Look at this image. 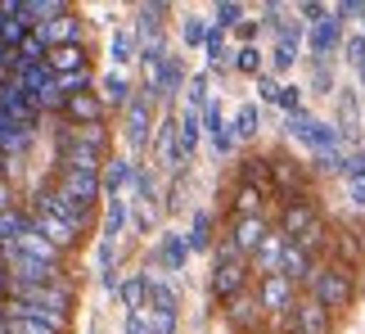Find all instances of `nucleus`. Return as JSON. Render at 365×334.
Returning a JSON list of instances; mask_svg holds the SVG:
<instances>
[{"label":"nucleus","mask_w":365,"mask_h":334,"mask_svg":"<svg viewBox=\"0 0 365 334\" xmlns=\"http://www.w3.org/2000/svg\"><path fill=\"white\" fill-rule=\"evenodd\" d=\"M32 213H54L59 221H68L73 231H86L91 208H86V203H77L73 194H63L59 186H41V190L32 194Z\"/></svg>","instance_id":"nucleus-1"},{"label":"nucleus","mask_w":365,"mask_h":334,"mask_svg":"<svg viewBox=\"0 0 365 334\" xmlns=\"http://www.w3.org/2000/svg\"><path fill=\"white\" fill-rule=\"evenodd\" d=\"M312 289H316V303L325 312H339V308L352 303V271L347 267H325V271L312 275Z\"/></svg>","instance_id":"nucleus-2"},{"label":"nucleus","mask_w":365,"mask_h":334,"mask_svg":"<svg viewBox=\"0 0 365 334\" xmlns=\"http://www.w3.org/2000/svg\"><path fill=\"white\" fill-rule=\"evenodd\" d=\"M14 298H19V303H41V308H50V312H59V316L73 312V289H68L63 280H50V285H19V289H14Z\"/></svg>","instance_id":"nucleus-3"},{"label":"nucleus","mask_w":365,"mask_h":334,"mask_svg":"<svg viewBox=\"0 0 365 334\" xmlns=\"http://www.w3.org/2000/svg\"><path fill=\"white\" fill-rule=\"evenodd\" d=\"M289 131L298 136L302 145L320 149V154H334V145H339V127H325V122H316V118H307V113H293L289 118Z\"/></svg>","instance_id":"nucleus-4"},{"label":"nucleus","mask_w":365,"mask_h":334,"mask_svg":"<svg viewBox=\"0 0 365 334\" xmlns=\"http://www.w3.org/2000/svg\"><path fill=\"white\" fill-rule=\"evenodd\" d=\"M9 271H14L19 285H50V280H59V271L46 267V262H36V258H27L23 248H9Z\"/></svg>","instance_id":"nucleus-5"},{"label":"nucleus","mask_w":365,"mask_h":334,"mask_svg":"<svg viewBox=\"0 0 365 334\" xmlns=\"http://www.w3.org/2000/svg\"><path fill=\"white\" fill-rule=\"evenodd\" d=\"M41 41H46V46L54 50V46H77V36H81V19L77 14H54V19H46L41 23V32H36Z\"/></svg>","instance_id":"nucleus-6"},{"label":"nucleus","mask_w":365,"mask_h":334,"mask_svg":"<svg viewBox=\"0 0 365 334\" xmlns=\"http://www.w3.org/2000/svg\"><path fill=\"white\" fill-rule=\"evenodd\" d=\"M257 303H262V312H289V308H298L293 303V280H284V275H262V289H257Z\"/></svg>","instance_id":"nucleus-7"},{"label":"nucleus","mask_w":365,"mask_h":334,"mask_svg":"<svg viewBox=\"0 0 365 334\" xmlns=\"http://www.w3.org/2000/svg\"><path fill=\"white\" fill-rule=\"evenodd\" d=\"M244 280H248V271H244L240 258H217V271H212V294L217 298H240Z\"/></svg>","instance_id":"nucleus-8"},{"label":"nucleus","mask_w":365,"mask_h":334,"mask_svg":"<svg viewBox=\"0 0 365 334\" xmlns=\"http://www.w3.org/2000/svg\"><path fill=\"white\" fill-rule=\"evenodd\" d=\"M100 186H104L100 172H77V167H59V190H63V194H73V199H77V203H86V208H91L95 194H100Z\"/></svg>","instance_id":"nucleus-9"},{"label":"nucleus","mask_w":365,"mask_h":334,"mask_svg":"<svg viewBox=\"0 0 365 334\" xmlns=\"http://www.w3.org/2000/svg\"><path fill=\"white\" fill-rule=\"evenodd\" d=\"M32 231H36V235H46V240H50L54 248H63V253L81 240V231H73L68 221H59L54 213H32Z\"/></svg>","instance_id":"nucleus-10"},{"label":"nucleus","mask_w":365,"mask_h":334,"mask_svg":"<svg viewBox=\"0 0 365 334\" xmlns=\"http://www.w3.org/2000/svg\"><path fill=\"white\" fill-rule=\"evenodd\" d=\"M312 226H320L316 221V213H312V203H298V199H289V208H284V226H279V235H284L289 244H298Z\"/></svg>","instance_id":"nucleus-11"},{"label":"nucleus","mask_w":365,"mask_h":334,"mask_svg":"<svg viewBox=\"0 0 365 334\" xmlns=\"http://www.w3.org/2000/svg\"><path fill=\"white\" fill-rule=\"evenodd\" d=\"M14 86H19L27 100H36L41 91H50V86H54L50 64H19V73H14Z\"/></svg>","instance_id":"nucleus-12"},{"label":"nucleus","mask_w":365,"mask_h":334,"mask_svg":"<svg viewBox=\"0 0 365 334\" xmlns=\"http://www.w3.org/2000/svg\"><path fill=\"white\" fill-rule=\"evenodd\" d=\"M14 248H23L27 258H36V262H46V267H54V271H63V248H54V244L46 240V235H36L32 226H27V235H23V240L14 244Z\"/></svg>","instance_id":"nucleus-13"},{"label":"nucleus","mask_w":365,"mask_h":334,"mask_svg":"<svg viewBox=\"0 0 365 334\" xmlns=\"http://www.w3.org/2000/svg\"><path fill=\"white\" fill-rule=\"evenodd\" d=\"M262 240H266V221L262 217H240L235 221V253H257L262 248Z\"/></svg>","instance_id":"nucleus-14"},{"label":"nucleus","mask_w":365,"mask_h":334,"mask_svg":"<svg viewBox=\"0 0 365 334\" xmlns=\"http://www.w3.org/2000/svg\"><path fill=\"white\" fill-rule=\"evenodd\" d=\"M279 275H284V280H307V275H316V271H312V253H307V248H298V244H284Z\"/></svg>","instance_id":"nucleus-15"},{"label":"nucleus","mask_w":365,"mask_h":334,"mask_svg":"<svg viewBox=\"0 0 365 334\" xmlns=\"http://www.w3.org/2000/svg\"><path fill=\"white\" fill-rule=\"evenodd\" d=\"M63 108H68V118H73L77 127H86V122L95 127V122H100V113H104V104L95 100L91 91H81V95H73V100H63Z\"/></svg>","instance_id":"nucleus-16"},{"label":"nucleus","mask_w":365,"mask_h":334,"mask_svg":"<svg viewBox=\"0 0 365 334\" xmlns=\"http://www.w3.org/2000/svg\"><path fill=\"white\" fill-rule=\"evenodd\" d=\"M9 316H19V321H41V325H54V330H68V316H59V312H50V308H41V303H19L14 298V312Z\"/></svg>","instance_id":"nucleus-17"},{"label":"nucleus","mask_w":365,"mask_h":334,"mask_svg":"<svg viewBox=\"0 0 365 334\" xmlns=\"http://www.w3.org/2000/svg\"><path fill=\"white\" fill-rule=\"evenodd\" d=\"M81 68H86V50H81V41L77 46H54L50 50V73H81Z\"/></svg>","instance_id":"nucleus-18"},{"label":"nucleus","mask_w":365,"mask_h":334,"mask_svg":"<svg viewBox=\"0 0 365 334\" xmlns=\"http://www.w3.org/2000/svg\"><path fill=\"white\" fill-rule=\"evenodd\" d=\"M126 136H131V145L149 141V100H131V104H126Z\"/></svg>","instance_id":"nucleus-19"},{"label":"nucleus","mask_w":365,"mask_h":334,"mask_svg":"<svg viewBox=\"0 0 365 334\" xmlns=\"http://www.w3.org/2000/svg\"><path fill=\"white\" fill-rule=\"evenodd\" d=\"M284 235H266V240H262V248H257V271L262 275H275L279 271V258H284Z\"/></svg>","instance_id":"nucleus-20"},{"label":"nucleus","mask_w":365,"mask_h":334,"mask_svg":"<svg viewBox=\"0 0 365 334\" xmlns=\"http://www.w3.org/2000/svg\"><path fill=\"white\" fill-rule=\"evenodd\" d=\"M339 36H343V19L334 14V19H325V23L312 27V50H316V54H329L334 46H339Z\"/></svg>","instance_id":"nucleus-21"},{"label":"nucleus","mask_w":365,"mask_h":334,"mask_svg":"<svg viewBox=\"0 0 365 334\" xmlns=\"http://www.w3.org/2000/svg\"><path fill=\"white\" fill-rule=\"evenodd\" d=\"M257 316H262V303H252V298H230V325H235V330H257Z\"/></svg>","instance_id":"nucleus-22"},{"label":"nucleus","mask_w":365,"mask_h":334,"mask_svg":"<svg viewBox=\"0 0 365 334\" xmlns=\"http://www.w3.org/2000/svg\"><path fill=\"white\" fill-rule=\"evenodd\" d=\"M325 330H329V312L320 308V303L298 308V334H325Z\"/></svg>","instance_id":"nucleus-23"},{"label":"nucleus","mask_w":365,"mask_h":334,"mask_svg":"<svg viewBox=\"0 0 365 334\" xmlns=\"http://www.w3.org/2000/svg\"><path fill=\"white\" fill-rule=\"evenodd\" d=\"M199 108H185V118H180V158H185V154H194V145H199Z\"/></svg>","instance_id":"nucleus-24"},{"label":"nucleus","mask_w":365,"mask_h":334,"mask_svg":"<svg viewBox=\"0 0 365 334\" xmlns=\"http://www.w3.org/2000/svg\"><path fill=\"white\" fill-rule=\"evenodd\" d=\"M185 240H180V235H163V248H158V253H163V267L167 271H180V267H185Z\"/></svg>","instance_id":"nucleus-25"},{"label":"nucleus","mask_w":365,"mask_h":334,"mask_svg":"<svg viewBox=\"0 0 365 334\" xmlns=\"http://www.w3.org/2000/svg\"><path fill=\"white\" fill-rule=\"evenodd\" d=\"M145 294H149V303H153V312H163V316H176V294L167 285H158V280H145Z\"/></svg>","instance_id":"nucleus-26"},{"label":"nucleus","mask_w":365,"mask_h":334,"mask_svg":"<svg viewBox=\"0 0 365 334\" xmlns=\"http://www.w3.org/2000/svg\"><path fill=\"white\" fill-rule=\"evenodd\" d=\"M158 149H163V158L167 163H180V145H176V122L167 118L163 127H158Z\"/></svg>","instance_id":"nucleus-27"},{"label":"nucleus","mask_w":365,"mask_h":334,"mask_svg":"<svg viewBox=\"0 0 365 334\" xmlns=\"http://www.w3.org/2000/svg\"><path fill=\"white\" fill-rule=\"evenodd\" d=\"M235 213H240V217H262V190L257 186H244L240 199H235Z\"/></svg>","instance_id":"nucleus-28"},{"label":"nucleus","mask_w":365,"mask_h":334,"mask_svg":"<svg viewBox=\"0 0 365 334\" xmlns=\"http://www.w3.org/2000/svg\"><path fill=\"white\" fill-rule=\"evenodd\" d=\"M41 54H46V41H41L36 32H27L23 46L14 50V59H19V64H41Z\"/></svg>","instance_id":"nucleus-29"},{"label":"nucleus","mask_w":365,"mask_h":334,"mask_svg":"<svg viewBox=\"0 0 365 334\" xmlns=\"http://www.w3.org/2000/svg\"><path fill=\"white\" fill-rule=\"evenodd\" d=\"M180 77H185V73H180V64H176V59H163L158 81H153V86H158V95H167V91H176V86H180Z\"/></svg>","instance_id":"nucleus-30"},{"label":"nucleus","mask_w":365,"mask_h":334,"mask_svg":"<svg viewBox=\"0 0 365 334\" xmlns=\"http://www.w3.org/2000/svg\"><path fill=\"white\" fill-rule=\"evenodd\" d=\"M81 86L91 91V73L81 68V73H68V77H59V95L63 100H73V95H81Z\"/></svg>","instance_id":"nucleus-31"},{"label":"nucleus","mask_w":365,"mask_h":334,"mask_svg":"<svg viewBox=\"0 0 365 334\" xmlns=\"http://www.w3.org/2000/svg\"><path fill=\"white\" fill-rule=\"evenodd\" d=\"M207 231H212V221H207V213H199V217H194V231L185 235V244L190 248H207V240H212Z\"/></svg>","instance_id":"nucleus-32"},{"label":"nucleus","mask_w":365,"mask_h":334,"mask_svg":"<svg viewBox=\"0 0 365 334\" xmlns=\"http://www.w3.org/2000/svg\"><path fill=\"white\" fill-rule=\"evenodd\" d=\"M122 221H126V208L113 199V203H108V217H104V244H113V235L122 231Z\"/></svg>","instance_id":"nucleus-33"},{"label":"nucleus","mask_w":365,"mask_h":334,"mask_svg":"<svg viewBox=\"0 0 365 334\" xmlns=\"http://www.w3.org/2000/svg\"><path fill=\"white\" fill-rule=\"evenodd\" d=\"M5 330H9V334H59L54 325H41V321H19V316H5Z\"/></svg>","instance_id":"nucleus-34"},{"label":"nucleus","mask_w":365,"mask_h":334,"mask_svg":"<svg viewBox=\"0 0 365 334\" xmlns=\"http://www.w3.org/2000/svg\"><path fill=\"white\" fill-rule=\"evenodd\" d=\"M126 181H131V163H108V172H104V190H122Z\"/></svg>","instance_id":"nucleus-35"},{"label":"nucleus","mask_w":365,"mask_h":334,"mask_svg":"<svg viewBox=\"0 0 365 334\" xmlns=\"http://www.w3.org/2000/svg\"><path fill=\"white\" fill-rule=\"evenodd\" d=\"M104 95H108L113 104H131V86H126V77H118V73L104 81Z\"/></svg>","instance_id":"nucleus-36"},{"label":"nucleus","mask_w":365,"mask_h":334,"mask_svg":"<svg viewBox=\"0 0 365 334\" xmlns=\"http://www.w3.org/2000/svg\"><path fill=\"white\" fill-rule=\"evenodd\" d=\"M113 59H118V64H131V59H135V41H131V32H118V36H113Z\"/></svg>","instance_id":"nucleus-37"},{"label":"nucleus","mask_w":365,"mask_h":334,"mask_svg":"<svg viewBox=\"0 0 365 334\" xmlns=\"http://www.w3.org/2000/svg\"><path fill=\"white\" fill-rule=\"evenodd\" d=\"M235 131H240V136H252V131H257V108H252V104L240 108V118H235Z\"/></svg>","instance_id":"nucleus-38"},{"label":"nucleus","mask_w":365,"mask_h":334,"mask_svg":"<svg viewBox=\"0 0 365 334\" xmlns=\"http://www.w3.org/2000/svg\"><path fill=\"white\" fill-rule=\"evenodd\" d=\"M240 19H244V9H240V5H217V23H221V27H235Z\"/></svg>","instance_id":"nucleus-39"},{"label":"nucleus","mask_w":365,"mask_h":334,"mask_svg":"<svg viewBox=\"0 0 365 334\" xmlns=\"http://www.w3.org/2000/svg\"><path fill=\"white\" fill-rule=\"evenodd\" d=\"M185 41H190V46H203V41H207L203 19H190V23H185Z\"/></svg>","instance_id":"nucleus-40"},{"label":"nucleus","mask_w":365,"mask_h":334,"mask_svg":"<svg viewBox=\"0 0 365 334\" xmlns=\"http://www.w3.org/2000/svg\"><path fill=\"white\" fill-rule=\"evenodd\" d=\"M235 64H240L244 73H257V68H262V54L252 50V46H244V50H240V59H235Z\"/></svg>","instance_id":"nucleus-41"},{"label":"nucleus","mask_w":365,"mask_h":334,"mask_svg":"<svg viewBox=\"0 0 365 334\" xmlns=\"http://www.w3.org/2000/svg\"><path fill=\"white\" fill-rule=\"evenodd\" d=\"M140 294H145V280H126V285H122V298L131 303V312L140 308Z\"/></svg>","instance_id":"nucleus-42"},{"label":"nucleus","mask_w":365,"mask_h":334,"mask_svg":"<svg viewBox=\"0 0 365 334\" xmlns=\"http://www.w3.org/2000/svg\"><path fill=\"white\" fill-rule=\"evenodd\" d=\"M289 64H293V41H279V46H275V68L284 73Z\"/></svg>","instance_id":"nucleus-43"},{"label":"nucleus","mask_w":365,"mask_h":334,"mask_svg":"<svg viewBox=\"0 0 365 334\" xmlns=\"http://www.w3.org/2000/svg\"><path fill=\"white\" fill-rule=\"evenodd\" d=\"M279 104H284L289 113H302L298 108V86H279Z\"/></svg>","instance_id":"nucleus-44"},{"label":"nucleus","mask_w":365,"mask_h":334,"mask_svg":"<svg viewBox=\"0 0 365 334\" xmlns=\"http://www.w3.org/2000/svg\"><path fill=\"white\" fill-rule=\"evenodd\" d=\"M343 172L352 176V181H361V176H365V154H356V158H343Z\"/></svg>","instance_id":"nucleus-45"},{"label":"nucleus","mask_w":365,"mask_h":334,"mask_svg":"<svg viewBox=\"0 0 365 334\" xmlns=\"http://www.w3.org/2000/svg\"><path fill=\"white\" fill-rule=\"evenodd\" d=\"M347 59H356V64L365 68V36H352V41H347Z\"/></svg>","instance_id":"nucleus-46"},{"label":"nucleus","mask_w":365,"mask_h":334,"mask_svg":"<svg viewBox=\"0 0 365 334\" xmlns=\"http://www.w3.org/2000/svg\"><path fill=\"white\" fill-rule=\"evenodd\" d=\"M203 118H207V131L221 136V108H217V104H207V113H203Z\"/></svg>","instance_id":"nucleus-47"},{"label":"nucleus","mask_w":365,"mask_h":334,"mask_svg":"<svg viewBox=\"0 0 365 334\" xmlns=\"http://www.w3.org/2000/svg\"><path fill=\"white\" fill-rule=\"evenodd\" d=\"M302 19H312V23H325L329 14H325V5H302Z\"/></svg>","instance_id":"nucleus-48"},{"label":"nucleus","mask_w":365,"mask_h":334,"mask_svg":"<svg viewBox=\"0 0 365 334\" xmlns=\"http://www.w3.org/2000/svg\"><path fill=\"white\" fill-rule=\"evenodd\" d=\"M203 86H207V81H203V77H194V86H190V108H199V104H203Z\"/></svg>","instance_id":"nucleus-49"},{"label":"nucleus","mask_w":365,"mask_h":334,"mask_svg":"<svg viewBox=\"0 0 365 334\" xmlns=\"http://www.w3.org/2000/svg\"><path fill=\"white\" fill-rule=\"evenodd\" d=\"M257 91H262V100H275V104H279V86H275L271 77H262V86H257Z\"/></svg>","instance_id":"nucleus-50"},{"label":"nucleus","mask_w":365,"mask_h":334,"mask_svg":"<svg viewBox=\"0 0 365 334\" xmlns=\"http://www.w3.org/2000/svg\"><path fill=\"white\" fill-rule=\"evenodd\" d=\"M343 14H347V19H352V14L361 19V14H365V5H361V0H347V5H339V19H343Z\"/></svg>","instance_id":"nucleus-51"},{"label":"nucleus","mask_w":365,"mask_h":334,"mask_svg":"<svg viewBox=\"0 0 365 334\" xmlns=\"http://www.w3.org/2000/svg\"><path fill=\"white\" fill-rule=\"evenodd\" d=\"M207 54H212V59H221V32H207Z\"/></svg>","instance_id":"nucleus-52"},{"label":"nucleus","mask_w":365,"mask_h":334,"mask_svg":"<svg viewBox=\"0 0 365 334\" xmlns=\"http://www.w3.org/2000/svg\"><path fill=\"white\" fill-rule=\"evenodd\" d=\"M0 213H9V186H5V176H0Z\"/></svg>","instance_id":"nucleus-53"},{"label":"nucleus","mask_w":365,"mask_h":334,"mask_svg":"<svg viewBox=\"0 0 365 334\" xmlns=\"http://www.w3.org/2000/svg\"><path fill=\"white\" fill-rule=\"evenodd\" d=\"M352 199H356V203H365V176H361V181H352Z\"/></svg>","instance_id":"nucleus-54"},{"label":"nucleus","mask_w":365,"mask_h":334,"mask_svg":"<svg viewBox=\"0 0 365 334\" xmlns=\"http://www.w3.org/2000/svg\"><path fill=\"white\" fill-rule=\"evenodd\" d=\"M5 289H9V271H5V262H0V298H5Z\"/></svg>","instance_id":"nucleus-55"}]
</instances>
